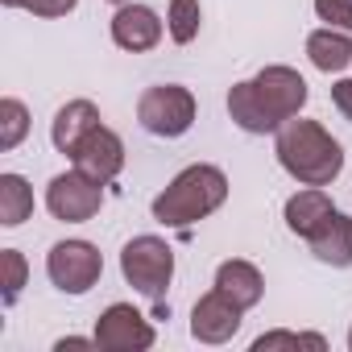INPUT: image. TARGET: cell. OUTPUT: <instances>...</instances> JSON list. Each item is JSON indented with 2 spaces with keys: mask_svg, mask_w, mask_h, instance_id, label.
<instances>
[{
  "mask_svg": "<svg viewBox=\"0 0 352 352\" xmlns=\"http://www.w3.org/2000/svg\"><path fill=\"white\" fill-rule=\"evenodd\" d=\"M282 170L290 179H298L302 187H331L344 170V145L319 124V120H286L278 129V145H274Z\"/></svg>",
  "mask_w": 352,
  "mask_h": 352,
  "instance_id": "obj_1",
  "label": "cell"
},
{
  "mask_svg": "<svg viewBox=\"0 0 352 352\" xmlns=\"http://www.w3.org/2000/svg\"><path fill=\"white\" fill-rule=\"evenodd\" d=\"M224 199H228L224 170L220 166H208V162H195L183 174H174V183L153 199L149 212L166 228H191V224L208 220L216 208H224Z\"/></svg>",
  "mask_w": 352,
  "mask_h": 352,
  "instance_id": "obj_2",
  "label": "cell"
},
{
  "mask_svg": "<svg viewBox=\"0 0 352 352\" xmlns=\"http://www.w3.org/2000/svg\"><path fill=\"white\" fill-rule=\"evenodd\" d=\"M120 274L137 294L166 298V286L174 278V249L162 236H133L120 249Z\"/></svg>",
  "mask_w": 352,
  "mask_h": 352,
  "instance_id": "obj_3",
  "label": "cell"
},
{
  "mask_svg": "<svg viewBox=\"0 0 352 352\" xmlns=\"http://www.w3.org/2000/svg\"><path fill=\"white\" fill-rule=\"evenodd\" d=\"M195 96L179 83H157V87H145L141 100H137V120L145 133L153 137H183L191 124H195Z\"/></svg>",
  "mask_w": 352,
  "mask_h": 352,
  "instance_id": "obj_4",
  "label": "cell"
},
{
  "mask_svg": "<svg viewBox=\"0 0 352 352\" xmlns=\"http://www.w3.org/2000/svg\"><path fill=\"white\" fill-rule=\"evenodd\" d=\"M46 274L63 294H87L104 274V257L91 241H58L46 253Z\"/></svg>",
  "mask_w": 352,
  "mask_h": 352,
  "instance_id": "obj_5",
  "label": "cell"
},
{
  "mask_svg": "<svg viewBox=\"0 0 352 352\" xmlns=\"http://www.w3.org/2000/svg\"><path fill=\"white\" fill-rule=\"evenodd\" d=\"M46 208L63 224H83V220H91L104 208V183L87 179L83 170L54 174L50 187H46Z\"/></svg>",
  "mask_w": 352,
  "mask_h": 352,
  "instance_id": "obj_6",
  "label": "cell"
},
{
  "mask_svg": "<svg viewBox=\"0 0 352 352\" xmlns=\"http://www.w3.org/2000/svg\"><path fill=\"white\" fill-rule=\"evenodd\" d=\"M153 323L133 307V302H112L96 319V348L104 352H145L153 348Z\"/></svg>",
  "mask_w": 352,
  "mask_h": 352,
  "instance_id": "obj_7",
  "label": "cell"
},
{
  "mask_svg": "<svg viewBox=\"0 0 352 352\" xmlns=\"http://www.w3.org/2000/svg\"><path fill=\"white\" fill-rule=\"evenodd\" d=\"M241 315H245V307L216 286V290H208L195 302V311H191V336L199 344H228L241 331Z\"/></svg>",
  "mask_w": 352,
  "mask_h": 352,
  "instance_id": "obj_8",
  "label": "cell"
},
{
  "mask_svg": "<svg viewBox=\"0 0 352 352\" xmlns=\"http://www.w3.org/2000/svg\"><path fill=\"white\" fill-rule=\"evenodd\" d=\"M71 162H75V170L87 174V179H96V183H112L116 174L124 170V141H120L108 124H96V129L75 145Z\"/></svg>",
  "mask_w": 352,
  "mask_h": 352,
  "instance_id": "obj_9",
  "label": "cell"
},
{
  "mask_svg": "<svg viewBox=\"0 0 352 352\" xmlns=\"http://www.w3.org/2000/svg\"><path fill=\"white\" fill-rule=\"evenodd\" d=\"M253 87H257L261 104L270 108V116L278 124H286L290 116H298L302 104H307V79L294 67H265V71H257Z\"/></svg>",
  "mask_w": 352,
  "mask_h": 352,
  "instance_id": "obj_10",
  "label": "cell"
},
{
  "mask_svg": "<svg viewBox=\"0 0 352 352\" xmlns=\"http://www.w3.org/2000/svg\"><path fill=\"white\" fill-rule=\"evenodd\" d=\"M112 42L129 54H145L162 42V17L149 5H120L112 13Z\"/></svg>",
  "mask_w": 352,
  "mask_h": 352,
  "instance_id": "obj_11",
  "label": "cell"
},
{
  "mask_svg": "<svg viewBox=\"0 0 352 352\" xmlns=\"http://www.w3.org/2000/svg\"><path fill=\"white\" fill-rule=\"evenodd\" d=\"M331 216H336V204H331V195L323 187H307V191L286 199V228L294 236H302V241H311Z\"/></svg>",
  "mask_w": 352,
  "mask_h": 352,
  "instance_id": "obj_12",
  "label": "cell"
},
{
  "mask_svg": "<svg viewBox=\"0 0 352 352\" xmlns=\"http://www.w3.org/2000/svg\"><path fill=\"white\" fill-rule=\"evenodd\" d=\"M100 124V108L91 104V100H71V104H63L58 112H54V124H50V141H54V149L58 153H75V145L91 133Z\"/></svg>",
  "mask_w": 352,
  "mask_h": 352,
  "instance_id": "obj_13",
  "label": "cell"
},
{
  "mask_svg": "<svg viewBox=\"0 0 352 352\" xmlns=\"http://www.w3.org/2000/svg\"><path fill=\"white\" fill-rule=\"evenodd\" d=\"M216 286H220L228 298H236L245 311L257 307V302L265 298V278H261V270H257L253 261H241V257L220 261V270H216Z\"/></svg>",
  "mask_w": 352,
  "mask_h": 352,
  "instance_id": "obj_14",
  "label": "cell"
},
{
  "mask_svg": "<svg viewBox=\"0 0 352 352\" xmlns=\"http://www.w3.org/2000/svg\"><path fill=\"white\" fill-rule=\"evenodd\" d=\"M228 116H232V124H236V129L257 133V137H265V133H278V129H282V124L270 116V108L261 104V96H257V87H253V79H245V83H236V87L228 91Z\"/></svg>",
  "mask_w": 352,
  "mask_h": 352,
  "instance_id": "obj_15",
  "label": "cell"
},
{
  "mask_svg": "<svg viewBox=\"0 0 352 352\" xmlns=\"http://www.w3.org/2000/svg\"><path fill=\"white\" fill-rule=\"evenodd\" d=\"M307 58H311L323 75L348 71V67H352V38H348V30H336V25L315 30V34L307 38Z\"/></svg>",
  "mask_w": 352,
  "mask_h": 352,
  "instance_id": "obj_16",
  "label": "cell"
},
{
  "mask_svg": "<svg viewBox=\"0 0 352 352\" xmlns=\"http://www.w3.org/2000/svg\"><path fill=\"white\" fill-rule=\"evenodd\" d=\"M311 253L323 261V265H352V216L336 212L315 236H311Z\"/></svg>",
  "mask_w": 352,
  "mask_h": 352,
  "instance_id": "obj_17",
  "label": "cell"
},
{
  "mask_svg": "<svg viewBox=\"0 0 352 352\" xmlns=\"http://www.w3.org/2000/svg\"><path fill=\"white\" fill-rule=\"evenodd\" d=\"M34 216V187L21 174H0V224L21 228Z\"/></svg>",
  "mask_w": 352,
  "mask_h": 352,
  "instance_id": "obj_18",
  "label": "cell"
},
{
  "mask_svg": "<svg viewBox=\"0 0 352 352\" xmlns=\"http://www.w3.org/2000/svg\"><path fill=\"white\" fill-rule=\"evenodd\" d=\"M278 348H290V352H327V340L319 331H265L253 340V352H278Z\"/></svg>",
  "mask_w": 352,
  "mask_h": 352,
  "instance_id": "obj_19",
  "label": "cell"
},
{
  "mask_svg": "<svg viewBox=\"0 0 352 352\" xmlns=\"http://www.w3.org/2000/svg\"><path fill=\"white\" fill-rule=\"evenodd\" d=\"M25 133H30V108L21 100L5 96V100H0V149L13 153L25 141Z\"/></svg>",
  "mask_w": 352,
  "mask_h": 352,
  "instance_id": "obj_20",
  "label": "cell"
},
{
  "mask_svg": "<svg viewBox=\"0 0 352 352\" xmlns=\"http://www.w3.org/2000/svg\"><path fill=\"white\" fill-rule=\"evenodd\" d=\"M199 21H204V9H199V0H170V13H166V30L170 38L187 46L199 38Z\"/></svg>",
  "mask_w": 352,
  "mask_h": 352,
  "instance_id": "obj_21",
  "label": "cell"
},
{
  "mask_svg": "<svg viewBox=\"0 0 352 352\" xmlns=\"http://www.w3.org/2000/svg\"><path fill=\"white\" fill-rule=\"evenodd\" d=\"M0 270H5V307H13L25 278H30V265H25V257L17 249H0Z\"/></svg>",
  "mask_w": 352,
  "mask_h": 352,
  "instance_id": "obj_22",
  "label": "cell"
},
{
  "mask_svg": "<svg viewBox=\"0 0 352 352\" xmlns=\"http://www.w3.org/2000/svg\"><path fill=\"white\" fill-rule=\"evenodd\" d=\"M315 13H319V21L352 34V0H315Z\"/></svg>",
  "mask_w": 352,
  "mask_h": 352,
  "instance_id": "obj_23",
  "label": "cell"
},
{
  "mask_svg": "<svg viewBox=\"0 0 352 352\" xmlns=\"http://www.w3.org/2000/svg\"><path fill=\"white\" fill-rule=\"evenodd\" d=\"M75 5L79 0H21V9L25 13H34V17H67V13H75Z\"/></svg>",
  "mask_w": 352,
  "mask_h": 352,
  "instance_id": "obj_24",
  "label": "cell"
},
{
  "mask_svg": "<svg viewBox=\"0 0 352 352\" xmlns=\"http://www.w3.org/2000/svg\"><path fill=\"white\" fill-rule=\"evenodd\" d=\"M331 104L340 108L344 120H352V79H336L331 83Z\"/></svg>",
  "mask_w": 352,
  "mask_h": 352,
  "instance_id": "obj_25",
  "label": "cell"
},
{
  "mask_svg": "<svg viewBox=\"0 0 352 352\" xmlns=\"http://www.w3.org/2000/svg\"><path fill=\"white\" fill-rule=\"evenodd\" d=\"M91 344H96V336H91V340H79V336H71V340H58L54 348H58V352H67V348H91Z\"/></svg>",
  "mask_w": 352,
  "mask_h": 352,
  "instance_id": "obj_26",
  "label": "cell"
},
{
  "mask_svg": "<svg viewBox=\"0 0 352 352\" xmlns=\"http://www.w3.org/2000/svg\"><path fill=\"white\" fill-rule=\"evenodd\" d=\"M0 5H9V9H21V0H0Z\"/></svg>",
  "mask_w": 352,
  "mask_h": 352,
  "instance_id": "obj_27",
  "label": "cell"
},
{
  "mask_svg": "<svg viewBox=\"0 0 352 352\" xmlns=\"http://www.w3.org/2000/svg\"><path fill=\"white\" fill-rule=\"evenodd\" d=\"M108 5H129V0H108Z\"/></svg>",
  "mask_w": 352,
  "mask_h": 352,
  "instance_id": "obj_28",
  "label": "cell"
},
{
  "mask_svg": "<svg viewBox=\"0 0 352 352\" xmlns=\"http://www.w3.org/2000/svg\"><path fill=\"white\" fill-rule=\"evenodd\" d=\"M348 348H352V331H348Z\"/></svg>",
  "mask_w": 352,
  "mask_h": 352,
  "instance_id": "obj_29",
  "label": "cell"
}]
</instances>
